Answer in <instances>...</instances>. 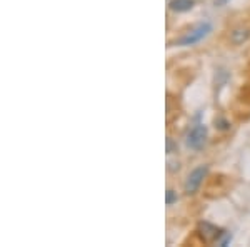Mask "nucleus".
Masks as SVG:
<instances>
[{"mask_svg":"<svg viewBox=\"0 0 250 247\" xmlns=\"http://www.w3.org/2000/svg\"><path fill=\"white\" fill-rule=\"evenodd\" d=\"M210 32H212V23L210 22H202L197 27H193L190 32H187L182 39L177 40V45H182V47L195 45V44H199L200 40H204L205 37H207Z\"/></svg>","mask_w":250,"mask_h":247,"instance_id":"1","label":"nucleus"},{"mask_svg":"<svg viewBox=\"0 0 250 247\" xmlns=\"http://www.w3.org/2000/svg\"><path fill=\"white\" fill-rule=\"evenodd\" d=\"M215 125H217L219 129H222V131H225V129L230 127V124H229L227 120H224V119H217V120H215Z\"/></svg>","mask_w":250,"mask_h":247,"instance_id":"8","label":"nucleus"},{"mask_svg":"<svg viewBox=\"0 0 250 247\" xmlns=\"http://www.w3.org/2000/svg\"><path fill=\"white\" fill-rule=\"evenodd\" d=\"M207 172H208L207 165H199V167H195L190 174H188L187 180H185V184H184V190L187 196H192V194H195L197 190L200 189V185H202Z\"/></svg>","mask_w":250,"mask_h":247,"instance_id":"2","label":"nucleus"},{"mask_svg":"<svg viewBox=\"0 0 250 247\" xmlns=\"http://www.w3.org/2000/svg\"><path fill=\"white\" fill-rule=\"evenodd\" d=\"M193 0H170L168 2V7L173 12H188L193 7Z\"/></svg>","mask_w":250,"mask_h":247,"instance_id":"5","label":"nucleus"},{"mask_svg":"<svg viewBox=\"0 0 250 247\" xmlns=\"http://www.w3.org/2000/svg\"><path fill=\"white\" fill-rule=\"evenodd\" d=\"M250 37V32L247 29H237L232 32V42L235 44V45H240V44H244L245 40Z\"/></svg>","mask_w":250,"mask_h":247,"instance_id":"6","label":"nucleus"},{"mask_svg":"<svg viewBox=\"0 0 250 247\" xmlns=\"http://www.w3.org/2000/svg\"><path fill=\"white\" fill-rule=\"evenodd\" d=\"M199 236L204 239L205 242H212V241H219L220 236H224V230L219 229L217 225L210 224V222H200L199 227H197Z\"/></svg>","mask_w":250,"mask_h":247,"instance_id":"4","label":"nucleus"},{"mask_svg":"<svg viewBox=\"0 0 250 247\" xmlns=\"http://www.w3.org/2000/svg\"><path fill=\"white\" fill-rule=\"evenodd\" d=\"M207 127L204 124H197L187 135V147L192 149V151H200L205 145V142H207Z\"/></svg>","mask_w":250,"mask_h":247,"instance_id":"3","label":"nucleus"},{"mask_svg":"<svg viewBox=\"0 0 250 247\" xmlns=\"http://www.w3.org/2000/svg\"><path fill=\"white\" fill-rule=\"evenodd\" d=\"M173 202H177V192L172 189H168L167 192H165V204L167 205H172Z\"/></svg>","mask_w":250,"mask_h":247,"instance_id":"7","label":"nucleus"},{"mask_svg":"<svg viewBox=\"0 0 250 247\" xmlns=\"http://www.w3.org/2000/svg\"><path fill=\"white\" fill-rule=\"evenodd\" d=\"M173 149H177V145L173 144V140H172V139H167V154H172V152H173Z\"/></svg>","mask_w":250,"mask_h":247,"instance_id":"9","label":"nucleus"}]
</instances>
